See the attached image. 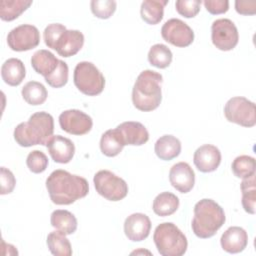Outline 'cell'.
Instances as JSON below:
<instances>
[{"label":"cell","mask_w":256,"mask_h":256,"mask_svg":"<svg viewBox=\"0 0 256 256\" xmlns=\"http://www.w3.org/2000/svg\"><path fill=\"white\" fill-rule=\"evenodd\" d=\"M231 169L236 177L248 178L255 174V159L248 155H240L233 160Z\"/></svg>","instance_id":"obj_32"},{"label":"cell","mask_w":256,"mask_h":256,"mask_svg":"<svg viewBox=\"0 0 256 256\" xmlns=\"http://www.w3.org/2000/svg\"><path fill=\"white\" fill-rule=\"evenodd\" d=\"M0 183H1V194H9L11 193L16 185V179L13 175V173L5 168L1 167L0 169Z\"/></svg>","instance_id":"obj_38"},{"label":"cell","mask_w":256,"mask_h":256,"mask_svg":"<svg viewBox=\"0 0 256 256\" xmlns=\"http://www.w3.org/2000/svg\"><path fill=\"white\" fill-rule=\"evenodd\" d=\"M68 65L63 60H59L58 67L49 76L45 77V81L53 88L63 87L68 81Z\"/></svg>","instance_id":"obj_34"},{"label":"cell","mask_w":256,"mask_h":256,"mask_svg":"<svg viewBox=\"0 0 256 256\" xmlns=\"http://www.w3.org/2000/svg\"><path fill=\"white\" fill-rule=\"evenodd\" d=\"M153 240L162 256H182L188 246L186 236L172 222L159 224L155 228Z\"/></svg>","instance_id":"obj_5"},{"label":"cell","mask_w":256,"mask_h":256,"mask_svg":"<svg viewBox=\"0 0 256 256\" xmlns=\"http://www.w3.org/2000/svg\"><path fill=\"white\" fill-rule=\"evenodd\" d=\"M25 75V66L18 58H9L2 64V79L10 86H18L24 80Z\"/></svg>","instance_id":"obj_21"},{"label":"cell","mask_w":256,"mask_h":256,"mask_svg":"<svg viewBox=\"0 0 256 256\" xmlns=\"http://www.w3.org/2000/svg\"><path fill=\"white\" fill-rule=\"evenodd\" d=\"M124 140L125 145L140 146L149 140V133L146 127L136 121H126L116 127Z\"/></svg>","instance_id":"obj_19"},{"label":"cell","mask_w":256,"mask_h":256,"mask_svg":"<svg viewBox=\"0 0 256 256\" xmlns=\"http://www.w3.org/2000/svg\"><path fill=\"white\" fill-rule=\"evenodd\" d=\"M125 146L124 140L120 131L115 129H109L104 132L100 139V149L101 152L108 157L117 156Z\"/></svg>","instance_id":"obj_23"},{"label":"cell","mask_w":256,"mask_h":256,"mask_svg":"<svg viewBox=\"0 0 256 256\" xmlns=\"http://www.w3.org/2000/svg\"><path fill=\"white\" fill-rule=\"evenodd\" d=\"M21 94L23 99L30 105H41L43 104L48 96L45 86L37 81L27 82L22 90Z\"/></svg>","instance_id":"obj_27"},{"label":"cell","mask_w":256,"mask_h":256,"mask_svg":"<svg viewBox=\"0 0 256 256\" xmlns=\"http://www.w3.org/2000/svg\"><path fill=\"white\" fill-rule=\"evenodd\" d=\"M224 115L229 122L243 127H253L256 124L255 104L242 96L232 97L226 102Z\"/></svg>","instance_id":"obj_8"},{"label":"cell","mask_w":256,"mask_h":256,"mask_svg":"<svg viewBox=\"0 0 256 256\" xmlns=\"http://www.w3.org/2000/svg\"><path fill=\"white\" fill-rule=\"evenodd\" d=\"M54 132L52 115L41 111L32 114L27 122H22L14 129V139L22 147L47 145Z\"/></svg>","instance_id":"obj_2"},{"label":"cell","mask_w":256,"mask_h":256,"mask_svg":"<svg viewBox=\"0 0 256 256\" xmlns=\"http://www.w3.org/2000/svg\"><path fill=\"white\" fill-rule=\"evenodd\" d=\"M51 201L56 205H69L84 198L89 192L87 180L63 169L53 171L46 179Z\"/></svg>","instance_id":"obj_1"},{"label":"cell","mask_w":256,"mask_h":256,"mask_svg":"<svg viewBox=\"0 0 256 256\" xmlns=\"http://www.w3.org/2000/svg\"><path fill=\"white\" fill-rule=\"evenodd\" d=\"M150 230L151 221L146 214L133 213L125 219L124 233L126 237L133 242H139L146 239Z\"/></svg>","instance_id":"obj_14"},{"label":"cell","mask_w":256,"mask_h":256,"mask_svg":"<svg viewBox=\"0 0 256 256\" xmlns=\"http://www.w3.org/2000/svg\"><path fill=\"white\" fill-rule=\"evenodd\" d=\"M31 4L32 1L26 0H2L0 1V17L4 21H12L18 18Z\"/></svg>","instance_id":"obj_29"},{"label":"cell","mask_w":256,"mask_h":256,"mask_svg":"<svg viewBox=\"0 0 256 256\" xmlns=\"http://www.w3.org/2000/svg\"><path fill=\"white\" fill-rule=\"evenodd\" d=\"M154 151L158 158L169 161L180 154L181 142L173 135H163L156 141Z\"/></svg>","instance_id":"obj_22"},{"label":"cell","mask_w":256,"mask_h":256,"mask_svg":"<svg viewBox=\"0 0 256 256\" xmlns=\"http://www.w3.org/2000/svg\"><path fill=\"white\" fill-rule=\"evenodd\" d=\"M161 35L166 42L176 47H187L194 40V32L191 27L177 18H171L163 24Z\"/></svg>","instance_id":"obj_11"},{"label":"cell","mask_w":256,"mask_h":256,"mask_svg":"<svg viewBox=\"0 0 256 256\" xmlns=\"http://www.w3.org/2000/svg\"><path fill=\"white\" fill-rule=\"evenodd\" d=\"M223 208L212 199H202L194 206V217L191 227L193 233L202 239L210 238L225 223Z\"/></svg>","instance_id":"obj_4"},{"label":"cell","mask_w":256,"mask_h":256,"mask_svg":"<svg viewBox=\"0 0 256 256\" xmlns=\"http://www.w3.org/2000/svg\"><path fill=\"white\" fill-rule=\"evenodd\" d=\"M179 207V198L171 192H162L158 194L153 201V211L161 217L172 215Z\"/></svg>","instance_id":"obj_26"},{"label":"cell","mask_w":256,"mask_h":256,"mask_svg":"<svg viewBox=\"0 0 256 256\" xmlns=\"http://www.w3.org/2000/svg\"><path fill=\"white\" fill-rule=\"evenodd\" d=\"M162 82L163 77L160 73L149 69L142 71L132 89L133 105L144 112L155 110L162 100Z\"/></svg>","instance_id":"obj_3"},{"label":"cell","mask_w":256,"mask_h":256,"mask_svg":"<svg viewBox=\"0 0 256 256\" xmlns=\"http://www.w3.org/2000/svg\"><path fill=\"white\" fill-rule=\"evenodd\" d=\"M167 0H145L141 4V18L150 25L158 24L164 15V7Z\"/></svg>","instance_id":"obj_24"},{"label":"cell","mask_w":256,"mask_h":256,"mask_svg":"<svg viewBox=\"0 0 256 256\" xmlns=\"http://www.w3.org/2000/svg\"><path fill=\"white\" fill-rule=\"evenodd\" d=\"M203 3L206 10L213 15L225 13L229 9L228 0H205Z\"/></svg>","instance_id":"obj_39"},{"label":"cell","mask_w":256,"mask_h":256,"mask_svg":"<svg viewBox=\"0 0 256 256\" xmlns=\"http://www.w3.org/2000/svg\"><path fill=\"white\" fill-rule=\"evenodd\" d=\"M59 59L56 56L45 49H40L36 51L31 57V65L33 69L40 75L47 77L53 73L58 67Z\"/></svg>","instance_id":"obj_20"},{"label":"cell","mask_w":256,"mask_h":256,"mask_svg":"<svg viewBox=\"0 0 256 256\" xmlns=\"http://www.w3.org/2000/svg\"><path fill=\"white\" fill-rule=\"evenodd\" d=\"M84 44V35L79 30L66 29L55 44L54 50L62 57H71L77 54Z\"/></svg>","instance_id":"obj_17"},{"label":"cell","mask_w":256,"mask_h":256,"mask_svg":"<svg viewBox=\"0 0 256 256\" xmlns=\"http://www.w3.org/2000/svg\"><path fill=\"white\" fill-rule=\"evenodd\" d=\"M76 88L85 95L96 96L100 94L105 86V78L100 70L91 62H79L73 74Z\"/></svg>","instance_id":"obj_6"},{"label":"cell","mask_w":256,"mask_h":256,"mask_svg":"<svg viewBox=\"0 0 256 256\" xmlns=\"http://www.w3.org/2000/svg\"><path fill=\"white\" fill-rule=\"evenodd\" d=\"M7 43L13 51L22 52L31 50L40 43L39 30L34 25H19L8 33Z\"/></svg>","instance_id":"obj_10"},{"label":"cell","mask_w":256,"mask_h":256,"mask_svg":"<svg viewBox=\"0 0 256 256\" xmlns=\"http://www.w3.org/2000/svg\"><path fill=\"white\" fill-rule=\"evenodd\" d=\"M66 30V27L63 24L60 23H52L49 24L43 32L44 42L48 48H51L54 50L55 44L58 41L60 35Z\"/></svg>","instance_id":"obj_37"},{"label":"cell","mask_w":256,"mask_h":256,"mask_svg":"<svg viewBox=\"0 0 256 256\" xmlns=\"http://www.w3.org/2000/svg\"><path fill=\"white\" fill-rule=\"evenodd\" d=\"M201 3L200 0H178L175 2V7L180 15L185 18H193L199 13Z\"/></svg>","instance_id":"obj_36"},{"label":"cell","mask_w":256,"mask_h":256,"mask_svg":"<svg viewBox=\"0 0 256 256\" xmlns=\"http://www.w3.org/2000/svg\"><path fill=\"white\" fill-rule=\"evenodd\" d=\"M48 152L56 163H69L75 154V145L69 139L61 135H54L46 145Z\"/></svg>","instance_id":"obj_16"},{"label":"cell","mask_w":256,"mask_h":256,"mask_svg":"<svg viewBox=\"0 0 256 256\" xmlns=\"http://www.w3.org/2000/svg\"><path fill=\"white\" fill-rule=\"evenodd\" d=\"M51 225L66 235L73 234L77 229V219L68 210L58 209L52 212L50 217Z\"/></svg>","instance_id":"obj_25"},{"label":"cell","mask_w":256,"mask_h":256,"mask_svg":"<svg viewBox=\"0 0 256 256\" xmlns=\"http://www.w3.org/2000/svg\"><path fill=\"white\" fill-rule=\"evenodd\" d=\"M98 194L109 201H120L128 194V185L122 178L109 170L98 171L93 178Z\"/></svg>","instance_id":"obj_7"},{"label":"cell","mask_w":256,"mask_h":256,"mask_svg":"<svg viewBox=\"0 0 256 256\" xmlns=\"http://www.w3.org/2000/svg\"><path fill=\"white\" fill-rule=\"evenodd\" d=\"M220 244L222 249L228 253L235 254L242 252L248 244V234L242 227H229L222 234Z\"/></svg>","instance_id":"obj_18"},{"label":"cell","mask_w":256,"mask_h":256,"mask_svg":"<svg viewBox=\"0 0 256 256\" xmlns=\"http://www.w3.org/2000/svg\"><path fill=\"white\" fill-rule=\"evenodd\" d=\"M26 164L31 172L36 174L42 173L48 166V158L42 151L33 150L28 154Z\"/></svg>","instance_id":"obj_35"},{"label":"cell","mask_w":256,"mask_h":256,"mask_svg":"<svg viewBox=\"0 0 256 256\" xmlns=\"http://www.w3.org/2000/svg\"><path fill=\"white\" fill-rule=\"evenodd\" d=\"M92 13L100 19H108L116 10L114 0H92L90 2Z\"/></svg>","instance_id":"obj_33"},{"label":"cell","mask_w":256,"mask_h":256,"mask_svg":"<svg viewBox=\"0 0 256 256\" xmlns=\"http://www.w3.org/2000/svg\"><path fill=\"white\" fill-rule=\"evenodd\" d=\"M169 181L180 193H188L195 184V173L188 163L178 162L169 171Z\"/></svg>","instance_id":"obj_15"},{"label":"cell","mask_w":256,"mask_h":256,"mask_svg":"<svg viewBox=\"0 0 256 256\" xmlns=\"http://www.w3.org/2000/svg\"><path fill=\"white\" fill-rule=\"evenodd\" d=\"M211 39L216 48L222 51H230L236 47L239 34L236 25L230 19L220 18L211 25Z\"/></svg>","instance_id":"obj_9"},{"label":"cell","mask_w":256,"mask_h":256,"mask_svg":"<svg viewBox=\"0 0 256 256\" xmlns=\"http://www.w3.org/2000/svg\"><path fill=\"white\" fill-rule=\"evenodd\" d=\"M193 162L199 171L203 173L213 172L221 163V152L214 145L204 144L194 152Z\"/></svg>","instance_id":"obj_13"},{"label":"cell","mask_w":256,"mask_h":256,"mask_svg":"<svg viewBox=\"0 0 256 256\" xmlns=\"http://www.w3.org/2000/svg\"><path fill=\"white\" fill-rule=\"evenodd\" d=\"M242 191V206L249 214H255L256 205V186L255 174L248 178H244L241 182Z\"/></svg>","instance_id":"obj_31"},{"label":"cell","mask_w":256,"mask_h":256,"mask_svg":"<svg viewBox=\"0 0 256 256\" xmlns=\"http://www.w3.org/2000/svg\"><path fill=\"white\" fill-rule=\"evenodd\" d=\"M172 52L164 44L158 43L154 44L148 52V61L149 63L160 69L167 68L172 62Z\"/></svg>","instance_id":"obj_30"},{"label":"cell","mask_w":256,"mask_h":256,"mask_svg":"<svg viewBox=\"0 0 256 256\" xmlns=\"http://www.w3.org/2000/svg\"><path fill=\"white\" fill-rule=\"evenodd\" d=\"M235 10L241 15H254L256 13V1H235Z\"/></svg>","instance_id":"obj_40"},{"label":"cell","mask_w":256,"mask_h":256,"mask_svg":"<svg viewBox=\"0 0 256 256\" xmlns=\"http://www.w3.org/2000/svg\"><path fill=\"white\" fill-rule=\"evenodd\" d=\"M47 246L50 252L55 256H70L72 248L66 234L61 231L50 232L47 236Z\"/></svg>","instance_id":"obj_28"},{"label":"cell","mask_w":256,"mask_h":256,"mask_svg":"<svg viewBox=\"0 0 256 256\" xmlns=\"http://www.w3.org/2000/svg\"><path fill=\"white\" fill-rule=\"evenodd\" d=\"M59 124L62 130L72 135L87 134L93 126L92 118L78 109H69L59 115Z\"/></svg>","instance_id":"obj_12"}]
</instances>
